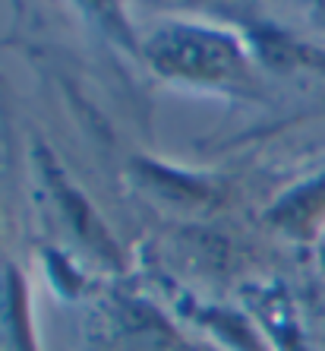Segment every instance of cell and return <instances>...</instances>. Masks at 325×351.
<instances>
[{
  "label": "cell",
  "mask_w": 325,
  "mask_h": 351,
  "mask_svg": "<svg viewBox=\"0 0 325 351\" xmlns=\"http://www.w3.org/2000/svg\"><path fill=\"white\" fill-rule=\"evenodd\" d=\"M155 64L193 80H221L237 66V48L228 38L199 29H171L155 38Z\"/></svg>",
  "instance_id": "obj_1"
}]
</instances>
